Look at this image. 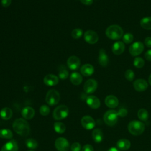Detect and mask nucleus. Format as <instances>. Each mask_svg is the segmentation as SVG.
I'll list each match as a JSON object with an SVG mask.
<instances>
[{"label": "nucleus", "instance_id": "nucleus-1", "mask_svg": "<svg viewBox=\"0 0 151 151\" xmlns=\"http://www.w3.org/2000/svg\"><path fill=\"white\" fill-rule=\"evenodd\" d=\"M12 127L17 134L22 136H27L30 132V127L28 123L22 118L16 119L12 124Z\"/></svg>", "mask_w": 151, "mask_h": 151}, {"label": "nucleus", "instance_id": "nucleus-2", "mask_svg": "<svg viewBox=\"0 0 151 151\" xmlns=\"http://www.w3.org/2000/svg\"><path fill=\"white\" fill-rule=\"evenodd\" d=\"M106 36L113 40L120 39L123 35V31L121 27L118 25H111L106 30Z\"/></svg>", "mask_w": 151, "mask_h": 151}, {"label": "nucleus", "instance_id": "nucleus-3", "mask_svg": "<svg viewBox=\"0 0 151 151\" xmlns=\"http://www.w3.org/2000/svg\"><path fill=\"white\" fill-rule=\"evenodd\" d=\"M127 129L130 134L134 136H139L142 134L145 129L143 123L137 120H133L129 122Z\"/></svg>", "mask_w": 151, "mask_h": 151}, {"label": "nucleus", "instance_id": "nucleus-4", "mask_svg": "<svg viewBox=\"0 0 151 151\" xmlns=\"http://www.w3.org/2000/svg\"><path fill=\"white\" fill-rule=\"evenodd\" d=\"M118 116L119 115L117 111L114 110H109L104 113L103 120L107 125L113 126L116 124L118 120Z\"/></svg>", "mask_w": 151, "mask_h": 151}, {"label": "nucleus", "instance_id": "nucleus-5", "mask_svg": "<svg viewBox=\"0 0 151 151\" xmlns=\"http://www.w3.org/2000/svg\"><path fill=\"white\" fill-rule=\"evenodd\" d=\"M68 114V109L65 105H60L54 110L52 113L53 118L56 120H62L67 117Z\"/></svg>", "mask_w": 151, "mask_h": 151}, {"label": "nucleus", "instance_id": "nucleus-6", "mask_svg": "<svg viewBox=\"0 0 151 151\" xmlns=\"http://www.w3.org/2000/svg\"><path fill=\"white\" fill-rule=\"evenodd\" d=\"M60 99L59 93L54 89H51L47 92L45 97V101L50 106H54L58 103Z\"/></svg>", "mask_w": 151, "mask_h": 151}, {"label": "nucleus", "instance_id": "nucleus-7", "mask_svg": "<svg viewBox=\"0 0 151 151\" xmlns=\"http://www.w3.org/2000/svg\"><path fill=\"white\" fill-rule=\"evenodd\" d=\"M144 50V45L140 41L133 43L129 47V51L132 56H137L140 54Z\"/></svg>", "mask_w": 151, "mask_h": 151}, {"label": "nucleus", "instance_id": "nucleus-8", "mask_svg": "<svg viewBox=\"0 0 151 151\" xmlns=\"http://www.w3.org/2000/svg\"><path fill=\"white\" fill-rule=\"evenodd\" d=\"M54 145L58 151H68L70 148L69 142L64 137L57 138L55 141Z\"/></svg>", "mask_w": 151, "mask_h": 151}, {"label": "nucleus", "instance_id": "nucleus-9", "mask_svg": "<svg viewBox=\"0 0 151 151\" xmlns=\"http://www.w3.org/2000/svg\"><path fill=\"white\" fill-rule=\"evenodd\" d=\"M84 38L86 42L90 44H94L99 40L97 34L93 30H87L84 32Z\"/></svg>", "mask_w": 151, "mask_h": 151}, {"label": "nucleus", "instance_id": "nucleus-10", "mask_svg": "<svg viewBox=\"0 0 151 151\" xmlns=\"http://www.w3.org/2000/svg\"><path fill=\"white\" fill-rule=\"evenodd\" d=\"M97 88V82L94 79L87 80L84 84V90L87 94L94 93Z\"/></svg>", "mask_w": 151, "mask_h": 151}, {"label": "nucleus", "instance_id": "nucleus-11", "mask_svg": "<svg viewBox=\"0 0 151 151\" xmlns=\"http://www.w3.org/2000/svg\"><path fill=\"white\" fill-rule=\"evenodd\" d=\"M81 124L84 129L87 130H91L94 127L96 122L94 119L91 116H84L81 120Z\"/></svg>", "mask_w": 151, "mask_h": 151}, {"label": "nucleus", "instance_id": "nucleus-12", "mask_svg": "<svg viewBox=\"0 0 151 151\" xmlns=\"http://www.w3.org/2000/svg\"><path fill=\"white\" fill-rule=\"evenodd\" d=\"M67 64L70 70H76L79 68L80 65V60L78 57L72 55L68 58Z\"/></svg>", "mask_w": 151, "mask_h": 151}, {"label": "nucleus", "instance_id": "nucleus-13", "mask_svg": "<svg viewBox=\"0 0 151 151\" xmlns=\"http://www.w3.org/2000/svg\"><path fill=\"white\" fill-rule=\"evenodd\" d=\"M133 87L137 91L142 92L147 89L148 87V84L145 80L139 78L134 81Z\"/></svg>", "mask_w": 151, "mask_h": 151}, {"label": "nucleus", "instance_id": "nucleus-14", "mask_svg": "<svg viewBox=\"0 0 151 151\" xmlns=\"http://www.w3.org/2000/svg\"><path fill=\"white\" fill-rule=\"evenodd\" d=\"M87 104L91 109H97L100 106V101L95 96H89L86 99Z\"/></svg>", "mask_w": 151, "mask_h": 151}, {"label": "nucleus", "instance_id": "nucleus-15", "mask_svg": "<svg viewBox=\"0 0 151 151\" xmlns=\"http://www.w3.org/2000/svg\"><path fill=\"white\" fill-rule=\"evenodd\" d=\"M58 77L55 75L49 74L46 75L44 78V83L48 86H54L58 83Z\"/></svg>", "mask_w": 151, "mask_h": 151}, {"label": "nucleus", "instance_id": "nucleus-16", "mask_svg": "<svg viewBox=\"0 0 151 151\" xmlns=\"http://www.w3.org/2000/svg\"><path fill=\"white\" fill-rule=\"evenodd\" d=\"M125 49V45L123 41H116L115 42L111 47L112 52L115 55H120L122 54Z\"/></svg>", "mask_w": 151, "mask_h": 151}, {"label": "nucleus", "instance_id": "nucleus-17", "mask_svg": "<svg viewBox=\"0 0 151 151\" xmlns=\"http://www.w3.org/2000/svg\"><path fill=\"white\" fill-rule=\"evenodd\" d=\"M105 104L106 105L111 109L116 108L119 104L118 99L113 95H109L105 98Z\"/></svg>", "mask_w": 151, "mask_h": 151}, {"label": "nucleus", "instance_id": "nucleus-18", "mask_svg": "<svg viewBox=\"0 0 151 151\" xmlns=\"http://www.w3.org/2000/svg\"><path fill=\"white\" fill-rule=\"evenodd\" d=\"M98 61L100 65L103 67H106L109 63V57L106 52V51L101 48L99 50Z\"/></svg>", "mask_w": 151, "mask_h": 151}, {"label": "nucleus", "instance_id": "nucleus-19", "mask_svg": "<svg viewBox=\"0 0 151 151\" xmlns=\"http://www.w3.org/2000/svg\"><path fill=\"white\" fill-rule=\"evenodd\" d=\"M18 147L15 140H11L3 145L1 151H18Z\"/></svg>", "mask_w": 151, "mask_h": 151}, {"label": "nucleus", "instance_id": "nucleus-20", "mask_svg": "<svg viewBox=\"0 0 151 151\" xmlns=\"http://www.w3.org/2000/svg\"><path fill=\"white\" fill-rule=\"evenodd\" d=\"M21 114L22 116L25 119H31L34 116L35 111L32 107L27 106L22 109Z\"/></svg>", "mask_w": 151, "mask_h": 151}, {"label": "nucleus", "instance_id": "nucleus-21", "mask_svg": "<svg viewBox=\"0 0 151 151\" xmlns=\"http://www.w3.org/2000/svg\"><path fill=\"white\" fill-rule=\"evenodd\" d=\"M94 71V67L90 64H86L83 65L80 68L81 73L86 77L91 76Z\"/></svg>", "mask_w": 151, "mask_h": 151}, {"label": "nucleus", "instance_id": "nucleus-22", "mask_svg": "<svg viewBox=\"0 0 151 151\" xmlns=\"http://www.w3.org/2000/svg\"><path fill=\"white\" fill-rule=\"evenodd\" d=\"M117 147L120 150H128L131 146L130 142L126 139H120L117 141L116 143Z\"/></svg>", "mask_w": 151, "mask_h": 151}, {"label": "nucleus", "instance_id": "nucleus-23", "mask_svg": "<svg viewBox=\"0 0 151 151\" xmlns=\"http://www.w3.org/2000/svg\"><path fill=\"white\" fill-rule=\"evenodd\" d=\"M70 79L72 84L76 86L80 84L83 81V77L81 75L77 72L72 73L70 75Z\"/></svg>", "mask_w": 151, "mask_h": 151}, {"label": "nucleus", "instance_id": "nucleus-24", "mask_svg": "<svg viewBox=\"0 0 151 151\" xmlns=\"http://www.w3.org/2000/svg\"><path fill=\"white\" fill-rule=\"evenodd\" d=\"M92 138L96 143H100L103 139V134L100 129H95L92 132Z\"/></svg>", "mask_w": 151, "mask_h": 151}, {"label": "nucleus", "instance_id": "nucleus-25", "mask_svg": "<svg viewBox=\"0 0 151 151\" xmlns=\"http://www.w3.org/2000/svg\"><path fill=\"white\" fill-rule=\"evenodd\" d=\"M12 116V110L9 107H4L0 111V116L4 120H9Z\"/></svg>", "mask_w": 151, "mask_h": 151}, {"label": "nucleus", "instance_id": "nucleus-26", "mask_svg": "<svg viewBox=\"0 0 151 151\" xmlns=\"http://www.w3.org/2000/svg\"><path fill=\"white\" fill-rule=\"evenodd\" d=\"M140 26L147 30L151 29V17H147L143 18L140 22Z\"/></svg>", "mask_w": 151, "mask_h": 151}, {"label": "nucleus", "instance_id": "nucleus-27", "mask_svg": "<svg viewBox=\"0 0 151 151\" xmlns=\"http://www.w3.org/2000/svg\"><path fill=\"white\" fill-rule=\"evenodd\" d=\"M58 76L62 80H65L68 77V71L64 65H60L58 67Z\"/></svg>", "mask_w": 151, "mask_h": 151}, {"label": "nucleus", "instance_id": "nucleus-28", "mask_svg": "<svg viewBox=\"0 0 151 151\" xmlns=\"http://www.w3.org/2000/svg\"><path fill=\"white\" fill-rule=\"evenodd\" d=\"M138 118L142 121H146L149 118L148 111L145 109H140L137 112Z\"/></svg>", "mask_w": 151, "mask_h": 151}, {"label": "nucleus", "instance_id": "nucleus-29", "mask_svg": "<svg viewBox=\"0 0 151 151\" xmlns=\"http://www.w3.org/2000/svg\"><path fill=\"white\" fill-rule=\"evenodd\" d=\"M54 129L57 133L62 134L65 130V126L61 122H55L54 124Z\"/></svg>", "mask_w": 151, "mask_h": 151}, {"label": "nucleus", "instance_id": "nucleus-30", "mask_svg": "<svg viewBox=\"0 0 151 151\" xmlns=\"http://www.w3.org/2000/svg\"><path fill=\"white\" fill-rule=\"evenodd\" d=\"M12 133L9 129H3L0 130V138L9 139L12 137Z\"/></svg>", "mask_w": 151, "mask_h": 151}, {"label": "nucleus", "instance_id": "nucleus-31", "mask_svg": "<svg viewBox=\"0 0 151 151\" xmlns=\"http://www.w3.org/2000/svg\"><path fill=\"white\" fill-rule=\"evenodd\" d=\"M25 145L28 148L31 149H36L38 146L37 142L34 139H31V138H29L26 140Z\"/></svg>", "mask_w": 151, "mask_h": 151}, {"label": "nucleus", "instance_id": "nucleus-32", "mask_svg": "<svg viewBox=\"0 0 151 151\" xmlns=\"http://www.w3.org/2000/svg\"><path fill=\"white\" fill-rule=\"evenodd\" d=\"M133 65L135 67L140 68L144 66L145 61L142 57H137L133 60Z\"/></svg>", "mask_w": 151, "mask_h": 151}, {"label": "nucleus", "instance_id": "nucleus-33", "mask_svg": "<svg viewBox=\"0 0 151 151\" xmlns=\"http://www.w3.org/2000/svg\"><path fill=\"white\" fill-rule=\"evenodd\" d=\"M123 42L126 44H130L133 41V35L131 33H126L122 37Z\"/></svg>", "mask_w": 151, "mask_h": 151}, {"label": "nucleus", "instance_id": "nucleus-34", "mask_svg": "<svg viewBox=\"0 0 151 151\" xmlns=\"http://www.w3.org/2000/svg\"><path fill=\"white\" fill-rule=\"evenodd\" d=\"M83 35V30L80 28L74 29L71 32V36L75 39L80 38Z\"/></svg>", "mask_w": 151, "mask_h": 151}, {"label": "nucleus", "instance_id": "nucleus-35", "mask_svg": "<svg viewBox=\"0 0 151 151\" xmlns=\"http://www.w3.org/2000/svg\"><path fill=\"white\" fill-rule=\"evenodd\" d=\"M124 76L126 80H127L129 81H132V80H133L134 78V73L133 70L130 69H128L124 73Z\"/></svg>", "mask_w": 151, "mask_h": 151}, {"label": "nucleus", "instance_id": "nucleus-36", "mask_svg": "<svg viewBox=\"0 0 151 151\" xmlns=\"http://www.w3.org/2000/svg\"><path fill=\"white\" fill-rule=\"evenodd\" d=\"M50 110L47 105H42L40 108V113L42 116H47L50 113Z\"/></svg>", "mask_w": 151, "mask_h": 151}, {"label": "nucleus", "instance_id": "nucleus-37", "mask_svg": "<svg viewBox=\"0 0 151 151\" xmlns=\"http://www.w3.org/2000/svg\"><path fill=\"white\" fill-rule=\"evenodd\" d=\"M81 145L78 142H74L72 144L71 146V151H80L81 150Z\"/></svg>", "mask_w": 151, "mask_h": 151}, {"label": "nucleus", "instance_id": "nucleus-38", "mask_svg": "<svg viewBox=\"0 0 151 151\" xmlns=\"http://www.w3.org/2000/svg\"><path fill=\"white\" fill-rule=\"evenodd\" d=\"M117 113L120 117H125L127 114V110L124 108H120L118 110Z\"/></svg>", "mask_w": 151, "mask_h": 151}, {"label": "nucleus", "instance_id": "nucleus-39", "mask_svg": "<svg viewBox=\"0 0 151 151\" xmlns=\"http://www.w3.org/2000/svg\"><path fill=\"white\" fill-rule=\"evenodd\" d=\"M81 151H94V149L91 145H85L81 150Z\"/></svg>", "mask_w": 151, "mask_h": 151}, {"label": "nucleus", "instance_id": "nucleus-40", "mask_svg": "<svg viewBox=\"0 0 151 151\" xmlns=\"http://www.w3.org/2000/svg\"><path fill=\"white\" fill-rule=\"evenodd\" d=\"M12 0H1V5L2 6L6 8L8 7L11 4Z\"/></svg>", "mask_w": 151, "mask_h": 151}, {"label": "nucleus", "instance_id": "nucleus-41", "mask_svg": "<svg viewBox=\"0 0 151 151\" xmlns=\"http://www.w3.org/2000/svg\"><path fill=\"white\" fill-rule=\"evenodd\" d=\"M145 44L146 47L149 48H151V37H148L145 38Z\"/></svg>", "mask_w": 151, "mask_h": 151}, {"label": "nucleus", "instance_id": "nucleus-42", "mask_svg": "<svg viewBox=\"0 0 151 151\" xmlns=\"http://www.w3.org/2000/svg\"><path fill=\"white\" fill-rule=\"evenodd\" d=\"M145 58L148 61H151V49L148 50L145 54Z\"/></svg>", "mask_w": 151, "mask_h": 151}, {"label": "nucleus", "instance_id": "nucleus-43", "mask_svg": "<svg viewBox=\"0 0 151 151\" xmlns=\"http://www.w3.org/2000/svg\"><path fill=\"white\" fill-rule=\"evenodd\" d=\"M80 1L82 4L86 5H90L92 4L93 2V0H80Z\"/></svg>", "mask_w": 151, "mask_h": 151}, {"label": "nucleus", "instance_id": "nucleus-44", "mask_svg": "<svg viewBox=\"0 0 151 151\" xmlns=\"http://www.w3.org/2000/svg\"><path fill=\"white\" fill-rule=\"evenodd\" d=\"M107 151H120V150L116 147H111Z\"/></svg>", "mask_w": 151, "mask_h": 151}, {"label": "nucleus", "instance_id": "nucleus-45", "mask_svg": "<svg viewBox=\"0 0 151 151\" xmlns=\"http://www.w3.org/2000/svg\"><path fill=\"white\" fill-rule=\"evenodd\" d=\"M148 81H149V84L151 86V74L149 75V78H148Z\"/></svg>", "mask_w": 151, "mask_h": 151}, {"label": "nucleus", "instance_id": "nucleus-46", "mask_svg": "<svg viewBox=\"0 0 151 151\" xmlns=\"http://www.w3.org/2000/svg\"><path fill=\"white\" fill-rule=\"evenodd\" d=\"M28 151H33V150H28Z\"/></svg>", "mask_w": 151, "mask_h": 151}]
</instances>
